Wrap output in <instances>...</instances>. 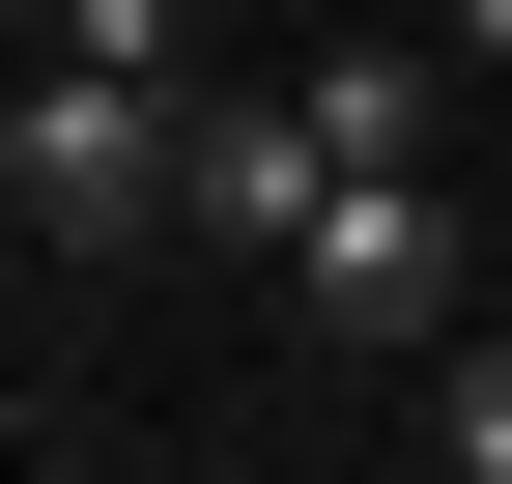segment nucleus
Masks as SVG:
<instances>
[{"mask_svg":"<svg viewBox=\"0 0 512 484\" xmlns=\"http://www.w3.org/2000/svg\"><path fill=\"white\" fill-rule=\"evenodd\" d=\"M313 86V143H342V200H427V143H456V57L427 29H342V57H285Z\"/></svg>","mask_w":512,"mask_h":484,"instance_id":"7ed1b4c3","label":"nucleus"},{"mask_svg":"<svg viewBox=\"0 0 512 484\" xmlns=\"http://www.w3.org/2000/svg\"><path fill=\"white\" fill-rule=\"evenodd\" d=\"M29 484H114V456H86V428H29Z\"/></svg>","mask_w":512,"mask_h":484,"instance_id":"39448f33","label":"nucleus"},{"mask_svg":"<svg viewBox=\"0 0 512 484\" xmlns=\"http://www.w3.org/2000/svg\"><path fill=\"white\" fill-rule=\"evenodd\" d=\"M285 314H313V342H370V371H456V314H484V228H456V171H427V200H342Z\"/></svg>","mask_w":512,"mask_h":484,"instance_id":"f257e3e1","label":"nucleus"},{"mask_svg":"<svg viewBox=\"0 0 512 484\" xmlns=\"http://www.w3.org/2000/svg\"><path fill=\"white\" fill-rule=\"evenodd\" d=\"M171 228H228V257L313 285V228H342V143H313V86H200V143H171Z\"/></svg>","mask_w":512,"mask_h":484,"instance_id":"f03ea898","label":"nucleus"},{"mask_svg":"<svg viewBox=\"0 0 512 484\" xmlns=\"http://www.w3.org/2000/svg\"><path fill=\"white\" fill-rule=\"evenodd\" d=\"M427 456H456V484H512V342H456V371H427Z\"/></svg>","mask_w":512,"mask_h":484,"instance_id":"20e7f679","label":"nucleus"}]
</instances>
